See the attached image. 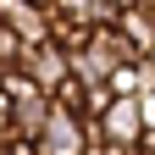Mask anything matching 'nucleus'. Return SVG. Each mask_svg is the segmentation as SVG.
I'll return each instance as SVG.
<instances>
[{
    "label": "nucleus",
    "mask_w": 155,
    "mask_h": 155,
    "mask_svg": "<svg viewBox=\"0 0 155 155\" xmlns=\"http://www.w3.org/2000/svg\"><path fill=\"white\" fill-rule=\"evenodd\" d=\"M39 6H50V0H39Z\"/></svg>",
    "instance_id": "13"
},
{
    "label": "nucleus",
    "mask_w": 155,
    "mask_h": 155,
    "mask_svg": "<svg viewBox=\"0 0 155 155\" xmlns=\"http://www.w3.org/2000/svg\"><path fill=\"white\" fill-rule=\"evenodd\" d=\"M6 155H39V139H22V133H11V139H6Z\"/></svg>",
    "instance_id": "7"
},
{
    "label": "nucleus",
    "mask_w": 155,
    "mask_h": 155,
    "mask_svg": "<svg viewBox=\"0 0 155 155\" xmlns=\"http://www.w3.org/2000/svg\"><path fill=\"white\" fill-rule=\"evenodd\" d=\"M17 67H22V72L33 78L39 89H50V94H55V89H61L67 78H72V61H67V50L55 45V39H45V45H28Z\"/></svg>",
    "instance_id": "3"
},
{
    "label": "nucleus",
    "mask_w": 155,
    "mask_h": 155,
    "mask_svg": "<svg viewBox=\"0 0 155 155\" xmlns=\"http://www.w3.org/2000/svg\"><path fill=\"white\" fill-rule=\"evenodd\" d=\"M22 50H28L22 39H17L11 28H0V67H17V61H22Z\"/></svg>",
    "instance_id": "6"
},
{
    "label": "nucleus",
    "mask_w": 155,
    "mask_h": 155,
    "mask_svg": "<svg viewBox=\"0 0 155 155\" xmlns=\"http://www.w3.org/2000/svg\"><path fill=\"white\" fill-rule=\"evenodd\" d=\"M127 6H139V0H111V11H127Z\"/></svg>",
    "instance_id": "10"
},
{
    "label": "nucleus",
    "mask_w": 155,
    "mask_h": 155,
    "mask_svg": "<svg viewBox=\"0 0 155 155\" xmlns=\"http://www.w3.org/2000/svg\"><path fill=\"white\" fill-rule=\"evenodd\" d=\"M144 67H150V72H155V45H150V55H144Z\"/></svg>",
    "instance_id": "11"
},
{
    "label": "nucleus",
    "mask_w": 155,
    "mask_h": 155,
    "mask_svg": "<svg viewBox=\"0 0 155 155\" xmlns=\"http://www.w3.org/2000/svg\"><path fill=\"white\" fill-rule=\"evenodd\" d=\"M89 139H100V122H89V116H78L67 105L50 111V122L39 127V155H83Z\"/></svg>",
    "instance_id": "1"
},
{
    "label": "nucleus",
    "mask_w": 155,
    "mask_h": 155,
    "mask_svg": "<svg viewBox=\"0 0 155 155\" xmlns=\"http://www.w3.org/2000/svg\"><path fill=\"white\" fill-rule=\"evenodd\" d=\"M116 28H122V39H127L139 55H150V45H155V11L144 6V0L127 6V11H116Z\"/></svg>",
    "instance_id": "5"
},
{
    "label": "nucleus",
    "mask_w": 155,
    "mask_h": 155,
    "mask_svg": "<svg viewBox=\"0 0 155 155\" xmlns=\"http://www.w3.org/2000/svg\"><path fill=\"white\" fill-rule=\"evenodd\" d=\"M83 155H111V144H105V139H89V144H83Z\"/></svg>",
    "instance_id": "9"
},
{
    "label": "nucleus",
    "mask_w": 155,
    "mask_h": 155,
    "mask_svg": "<svg viewBox=\"0 0 155 155\" xmlns=\"http://www.w3.org/2000/svg\"><path fill=\"white\" fill-rule=\"evenodd\" d=\"M0 28H11L22 45H45L50 39V6H39V0H0Z\"/></svg>",
    "instance_id": "4"
},
{
    "label": "nucleus",
    "mask_w": 155,
    "mask_h": 155,
    "mask_svg": "<svg viewBox=\"0 0 155 155\" xmlns=\"http://www.w3.org/2000/svg\"><path fill=\"white\" fill-rule=\"evenodd\" d=\"M11 133H17V127H11V94L0 89V139H11Z\"/></svg>",
    "instance_id": "8"
},
{
    "label": "nucleus",
    "mask_w": 155,
    "mask_h": 155,
    "mask_svg": "<svg viewBox=\"0 0 155 155\" xmlns=\"http://www.w3.org/2000/svg\"><path fill=\"white\" fill-rule=\"evenodd\" d=\"M133 155H155V150H133Z\"/></svg>",
    "instance_id": "12"
},
{
    "label": "nucleus",
    "mask_w": 155,
    "mask_h": 155,
    "mask_svg": "<svg viewBox=\"0 0 155 155\" xmlns=\"http://www.w3.org/2000/svg\"><path fill=\"white\" fill-rule=\"evenodd\" d=\"M100 122V139L111 150H139L144 139V111H139V94H116V100L105 105V116H94Z\"/></svg>",
    "instance_id": "2"
}]
</instances>
